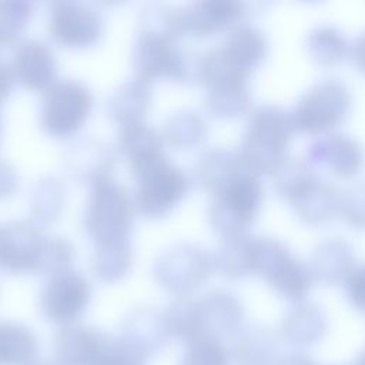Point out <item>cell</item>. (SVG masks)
I'll use <instances>...</instances> for the list:
<instances>
[{
    "instance_id": "obj_38",
    "label": "cell",
    "mask_w": 365,
    "mask_h": 365,
    "mask_svg": "<svg viewBox=\"0 0 365 365\" xmlns=\"http://www.w3.org/2000/svg\"><path fill=\"white\" fill-rule=\"evenodd\" d=\"M33 4L24 0H0V47L13 44L26 29Z\"/></svg>"
},
{
    "instance_id": "obj_27",
    "label": "cell",
    "mask_w": 365,
    "mask_h": 365,
    "mask_svg": "<svg viewBox=\"0 0 365 365\" xmlns=\"http://www.w3.org/2000/svg\"><path fill=\"white\" fill-rule=\"evenodd\" d=\"M242 170L237 151L214 147L197 160L195 178L205 191L214 194Z\"/></svg>"
},
{
    "instance_id": "obj_29",
    "label": "cell",
    "mask_w": 365,
    "mask_h": 365,
    "mask_svg": "<svg viewBox=\"0 0 365 365\" xmlns=\"http://www.w3.org/2000/svg\"><path fill=\"white\" fill-rule=\"evenodd\" d=\"M38 345L33 331L14 321L0 322V365H34Z\"/></svg>"
},
{
    "instance_id": "obj_16",
    "label": "cell",
    "mask_w": 365,
    "mask_h": 365,
    "mask_svg": "<svg viewBox=\"0 0 365 365\" xmlns=\"http://www.w3.org/2000/svg\"><path fill=\"white\" fill-rule=\"evenodd\" d=\"M120 338L147 359L163 351L171 339L164 314L151 307L133 308L121 322Z\"/></svg>"
},
{
    "instance_id": "obj_32",
    "label": "cell",
    "mask_w": 365,
    "mask_h": 365,
    "mask_svg": "<svg viewBox=\"0 0 365 365\" xmlns=\"http://www.w3.org/2000/svg\"><path fill=\"white\" fill-rule=\"evenodd\" d=\"M271 174L277 194L288 201L298 195L318 177L315 168L308 163V160L288 155L272 170Z\"/></svg>"
},
{
    "instance_id": "obj_31",
    "label": "cell",
    "mask_w": 365,
    "mask_h": 365,
    "mask_svg": "<svg viewBox=\"0 0 365 365\" xmlns=\"http://www.w3.org/2000/svg\"><path fill=\"white\" fill-rule=\"evenodd\" d=\"M118 148L130 165L163 153L164 144L163 137L141 121L120 127Z\"/></svg>"
},
{
    "instance_id": "obj_36",
    "label": "cell",
    "mask_w": 365,
    "mask_h": 365,
    "mask_svg": "<svg viewBox=\"0 0 365 365\" xmlns=\"http://www.w3.org/2000/svg\"><path fill=\"white\" fill-rule=\"evenodd\" d=\"M164 319L171 338H177L184 344L201 335L195 299L188 297H177L164 311Z\"/></svg>"
},
{
    "instance_id": "obj_47",
    "label": "cell",
    "mask_w": 365,
    "mask_h": 365,
    "mask_svg": "<svg viewBox=\"0 0 365 365\" xmlns=\"http://www.w3.org/2000/svg\"><path fill=\"white\" fill-rule=\"evenodd\" d=\"M354 365H365V349L358 355V358H356Z\"/></svg>"
},
{
    "instance_id": "obj_46",
    "label": "cell",
    "mask_w": 365,
    "mask_h": 365,
    "mask_svg": "<svg viewBox=\"0 0 365 365\" xmlns=\"http://www.w3.org/2000/svg\"><path fill=\"white\" fill-rule=\"evenodd\" d=\"M315 361L311 359L309 356L304 355L299 351L295 352H289L287 355H282L275 361L274 365H314Z\"/></svg>"
},
{
    "instance_id": "obj_30",
    "label": "cell",
    "mask_w": 365,
    "mask_h": 365,
    "mask_svg": "<svg viewBox=\"0 0 365 365\" xmlns=\"http://www.w3.org/2000/svg\"><path fill=\"white\" fill-rule=\"evenodd\" d=\"M305 47L314 61L325 66L339 63L351 48L342 30L329 23L314 26L305 37Z\"/></svg>"
},
{
    "instance_id": "obj_22",
    "label": "cell",
    "mask_w": 365,
    "mask_h": 365,
    "mask_svg": "<svg viewBox=\"0 0 365 365\" xmlns=\"http://www.w3.org/2000/svg\"><path fill=\"white\" fill-rule=\"evenodd\" d=\"M230 352L237 365H274L281 356L279 334L264 325L242 327L232 338Z\"/></svg>"
},
{
    "instance_id": "obj_3",
    "label": "cell",
    "mask_w": 365,
    "mask_h": 365,
    "mask_svg": "<svg viewBox=\"0 0 365 365\" xmlns=\"http://www.w3.org/2000/svg\"><path fill=\"white\" fill-rule=\"evenodd\" d=\"M134 201L128 190L111 177L91 185L84 227L97 245L130 241L134 221Z\"/></svg>"
},
{
    "instance_id": "obj_40",
    "label": "cell",
    "mask_w": 365,
    "mask_h": 365,
    "mask_svg": "<svg viewBox=\"0 0 365 365\" xmlns=\"http://www.w3.org/2000/svg\"><path fill=\"white\" fill-rule=\"evenodd\" d=\"M338 214L355 228L365 230V182H356L341 191Z\"/></svg>"
},
{
    "instance_id": "obj_13",
    "label": "cell",
    "mask_w": 365,
    "mask_h": 365,
    "mask_svg": "<svg viewBox=\"0 0 365 365\" xmlns=\"http://www.w3.org/2000/svg\"><path fill=\"white\" fill-rule=\"evenodd\" d=\"M46 235L27 221L0 225V268L10 274L37 272Z\"/></svg>"
},
{
    "instance_id": "obj_9",
    "label": "cell",
    "mask_w": 365,
    "mask_h": 365,
    "mask_svg": "<svg viewBox=\"0 0 365 365\" xmlns=\"http://www.w3.org/2000/svg\"><path fill=\"white\" fill-rule=\"evenodd\" d=\"M212 269V255L202 247L188 242H180L164 250L154 264L158 284L178 297H187L201 287Z\"/></svg>"
},
{
    "instance_id": "obj_20",
    "label": "cell",
    "mask_w": 365,
    "mask_h": 365,
    "mask_svg": "<svg viewBox=\"0 0 365 365\" xmlns=\"http://www.w3.org/2000/svg\"><path fill=\"white\" fill-rule=\"evenodd\" d=\"M108 334L87 325L63 327L54 336V352L63 365H94Z\"/></svg>"
},
{
    "instance_id": "obj_34",
    "label": "cell",
    "mask_w": 365,
    "mask_h": 365,
    "mask_svg": "<svg viewBox=\"0 0 365 365\" xmlns=\"http://www.w3.org/2000/svg\"><path fill=\"white\" fill-rule=\"evenodd\" d=\"M207 135V123L195 111H178L164 124V138L180 150L200 144Z\"/></svg>"
},
{
    "instance_id": "obj_24",
    "label": "cell",
    "mask_w": 365,
    "mask_h": 365,
    "mask_svg": "<svg viewBox=\"0 0 365 365\" xmlns=\"http://www.w3.org/2000/svg\"><path fill=\"white\" fill-rule=\"evenodd\" d=\"M220 47L238 68L250 74L267 57L268 40L257 26L241 23L231 29Z\"/></svg>"
},
{
    "instance_id": "obj_23",
    "label": "cell",
    "mask_w": 365,
    "mask_h": 365,
    "mask_svg": "<svg viewBox=\"0 0 365 365\" xmlns=\"http://www.w3.org/2000/svg\"><path fill=\"white\" fill-rule=\"evenodd\" d=\"M339 200L341 191L329 181L317 177L289 202L299 220L311 225H318L338 214Z\"/></svg>"
},
{
    "instance_id": "obj_33",
    "label": "cell",
    "mask_w": 365,
    "mask_h": 365,
    "mask_svg": "<svg viewBox=\"0 0 365 365\" xmlns=\"http://www.w3.org/2000/svg\"><path fill=\"white\" fill-rule=\"evenodd\" d=\"M133 250L130 241L97 245L93 254V271L104 282L121 279L130 269Z\"/></svg>"
},
{
    "instance_id": "obj_4",
    "label": "cell",
    "mask_w": 365,
    "mask_h": 365,
    "mask_svg": "<svg viewBox=\"0 0 365 365\" xmlns=\"http://www.w3.org/2000/svg\"><path fill=\"white\" fill-rule=\"evenodd\" d=\"M264 201V185L258 175L240 171L217 192L208 207L211 227L225 237L241 235L255 221Z\"/></svg>"
},
{
    "instance_id": "obj_41",
    "label": "cell",
    "mask_w": 365,
    "mask_h": 365,
    "mask_svg": "<svg viewBox=\"0 0 365 365\" xmlns=\"http://www.w3.org/2000/svg\"><path fill=\"white\" fill-rule=\"evenodd\" d=\"M147 361L120 336L108 335L94 365H147Z\"/></svg>"
},
{
    "instance_id": "obj_37",
    "label": "cell",
    "mask_w": 365,
    "mask_h": 365,
    "mask_svg": "<svg viewBox=\"0 0 365 365\" xmlns=\"http://www.w3.org/2000/svg\"><path fill=\"white\" fill-rule=\"evenodd\" d=\"M231 352L217 336L198 335L184 344L180 365H231Z\"/></svg>"
},
{
    "instance_id": "obj_48",
    "label": "cell",
    "mask_w": 365,
    "mask_h": 365,
    "mask_svg": "<svg viewBox=\"0 0 365 365\" xmlns=\"http://www.w3.org/2000/svg\"><path fill=\"white\" fill-rule=\"evenodd\" d=\"M37 365H63L60 362H41V364H37Z\"/></svg>"
},
{
    "instance_id": "obj_10",
    "label": "cell",
    "mask_w": 365,
    "mask_h": 365,
    "mask_svg": "<svg viewBox=\"0 0 365 365\" xmlns=\"http://www.w3.org/2000/svg\"><path fill=\"white\" fill-rule=\"evenodd\" d=\"M90 299L91 285L87 277L68 268L48 277L40 294V309L48 321L67 327L86 312Z\"/></svg>"
},
{
    "instance_id": "obj_42",
    "label": "cell",
    "mask_w": 365,
    "mask_h": 365,
    "mask_svg": "<svg viewBox=\"0 0 365 365\" xmlns=\"http://www.w3.org/2000/svg\"><path fill=\"white\" fill-rule=\"evenodd\" d=\"M344 285L351 305L365 312V264L356 267Z\"/></svg>"
},
{
    "instance_id": "obj_26",
    "label": "cell",
    "mask_w": 365,
    "mask_h": 365,
    "mask_svg": "<svg viewBox=\"0 0 365 365\" xmlns=\"http://www.w3.org/2000/svg\"><path fill=\"white\" fill-rule=\"evenodd\" d=\"M151 88L147 81L133 78L123 83L108 100V113L120 127L141 123L151 104Z\"/></svg>"
},
{
    "instance_id": "obj_14",
    "label": "cell",
    "mask_w": 365,
    "mask_h": 365,
    "mask_svg": "<svg viewBox=\"0 0 365 365\" xmlns=\"http://www.w3.org/2000/svg\"><path fill=\"white\" fill-rule=\"evenodd\" d=\"M201 335L220 339L234 338L244 327L245 311L237 295L225 289H212L195 299Z\"/></svg>"
},
{
    "instance_id": "obj_39",
    "label": "cell",
    "mask_w": 365,
    "mask_h": 365,
    "mask_svg": "<svg viewBox=\"0 0 365 365\" xmlns=\"http://www.w3.org/2000/svg\"><path fill=\"white\" fill-rule=\"evenodd\" d=\"M74 258V248L61 237H46L36 274L54 275L68 269Z\"/></svg>"
},
{
    "instance_id": "obj_25",
    "label": "cell",
    "mask_w": 365,
    "mask_h": 365,
    "mask_svg": "<svg viewBox=\"0 0 365 365\" xmlns=\"http://www.w3.org/2000/svg\"><path fill=\"white\" fill-rule=\"evenodd\" d=\"M255 242L257 237L248 234L225 237L212 255L214 268L230 279L255 274Z\"/></svg>"
},
{
    "instance_id": "obj_6",
    "label": "cell",
    "mask_w": 365,
    "mask_h": 365,
    "mask_svg": "<svg viewBox=\"0 0 365 365\" xmlns=\"http://www.w3.org/2000/svg\"><path fill=\"white\" fill-rule=\"evenodd\" d=\"M177 40L168 36L140 33L131 57L135 77L147 83L163 78L197 80L200 56L191 57Z\"/></svg>"
},
{
    "instance_id": "obj_17",
    "label": "cell",
    "mask_w": 365,
    "mask_h": 365,
    "mask_svg": "<svg viewBox=\"0 0 365 365\" xmlns=\"http://www.w3.org/2000/svg\"><path fill=\"white\" fill-rule=\"evenodd\" d=\"M245 14V4L235 0H201L180 9L182 34L207 37L232 27Z\"/></svg>"
},
{
    "instance_id": "obj_12",
    "label": "cell",
    "mask_w": 365,
    "mask_h": 365,
    "mask_svg": "<svg viewBox=\"0 0 365 365\" xmlns=\"http://www.w3.org/2000/svg\"><path fill=\"white\" fill-rule=\"evenodd\" d=\"M307 160L315 168H322L334 175L354 177L365 163V153L361 143L345 133L331 131L315 138L308 150Z\"/></svg>"
},
{
    "instance_id": "obj_15",
    "label": "cell",
    "mask_w": 365,
    "mask_h": 365,
    "mask_svg": "<svg viewBox=\"0 0 365 365\" xmlns=\"http://www.w3.org/2000/svg\"><path fill=\"white\" fill-rule=\"evenodd\" d=\"M14 80L30 90L41 91L51 87L57 78V61L53 50L41 40L20 43L11 58Z\"/></svg>"
},
{
    "instance_id": "obj_49",
    "label": "cell",
    "mask_w": 365,
    "mask_h": 365,
    "mask_svg": "<svg viewBox=\"0 0 365 365\" xmlns=\"http://www.w3.org/2000/svg\"><path fill=\"white\" fill-rule=\"evenodd\" d=\"M314 365H318V364H317V362H315V364H314Z\"/></svg>"
},
{
    "instance_id": "obj_2",
    "label": "cell",
    "mask_w": 365,
    "mask_h": 365,
    "mask_svg": "<svg viewBox=\"0 0 365 365\" xmlns=\"http://www.w3.org/2000/svg\"><path fill=\"white\" fill-rule=\"evenodd\" d=\"M135 181L134 207L145 218L165 217L188 192V175L158 153L143 161L130 164Z\"/></svg>"
},
{
    "instance_id": "obj_43",
    "label": "cell",
    "mask_w": 365,
    "mask_h": 365,
    "mask_svg": "<svg viewBox=\"0 0 365 365\" xmlns=\"http://www.w3.org/2000/svg\"><path fill=\"white\" fill-rule=\"evenodd\" d=\"M19 184L16 170L3 158H0V200L10 197Z\"/></svg>"
},
{
    "instance_id": "obj_35",
    "label": "cell",
    "mask_w": 365,
    "mask_h": 365,
    "mask_svg": "<svg viewBox=\"0 0 365 365\" xmlns=\"http://www.w3.org/2000/svg\"><path fill=\"white\" fill-rule=\"evenodd\" d=\"M64 202V187L54 177H43L31 191L30 212L37 222L54 221Z\"/></svg>"
},
{
    "instance_id": "obj_44",
    "label": "cell",
    "mask_w": 365,
    "mask_h": 365,
    "mask_svg": "<svg viewBox=\"0 0 365 365\" xmlns=\"http://www.w3.org/2000/svg\"><path fill=\"white\" fill-rule=\"evenodd\" d=\"M349 56L355 67L365 73V30L354 40L349 48Z\"/></svg>"
},
{
    "instance_id": "obj_5",
    "label": "cell",
    "mask_w": 365,
    "mask_h": 365,
    "mask_svg": "<svg viewBox=\"0 0 365 365\" xmlns=\"http://www.w3.org/2000/svg\"><path fill=\"white\" fill-rule=\"evenodd\" d=\"M352 107V93L339 78L327 77L314 83L295 103L291 113L294 130L307 134L334 131Z\"/></svg>"
},
{
    "instance_id": "obj_1",
    "label": "cell",
    "mask_w": 365,
    "mask_h": 365,
    "mask_svg": "<svg viewBox=\"0 0 365 365\" xmlns=\"http://www.w3.org/2000/svg\"><path fill=\"white\" fill-rule=\"evenodd\" d=\"M294 125L291 113L278 104L255 107L247 120L238 158L248 173L261 175L272 170L287 157V147Z\"/></svg>"
},
{
    "instance_id": "obj_19",
    "label": "cell",
    "mask_w": 365,
    "mask_h": 365,
    "mask_svg": "<svg viewBox=\"0 0 365 365\" xmlns=\"http://www.w3.org/2000/svg\"><path fill=\"white\" fill-rule=\"evenodd\" d=\"M308 265L314 279L327 285H341L355 271L356 257L346 240L332 237L317 244Z\"/></svg>"
},
{
    "instance_id": "obj_21",
    "label": "cell",
    "mask_w": 365,
    "mask_h": 365,
    "mask_svg": "<svg viewBox=\"0 0 365 365\" xmlns=\"http://www.w3.org/2000/svg\"><path fill=\"white\" fill-rule=\"evenodd\" d=\"M114 151L100 140L86 138L73 144L66 154V168L68 174L91 185L108 178L114 167Z\"/></svg>"
},
{
    "instance_id": "obj_8",
    "label": "cell",
    "mask_w": 365,
    "mask_h": 365,
    "mask_svg": "<svg viewBox=\"0 0 365 365\" xmlns=\"http://www.w3.org/2000/svg\"><path fill=\"white\" fill-rule=\"evenodd\" d=\"M93 107V94L78 80H57L44 93L40 123L53 137L76 134L87 121Z\"/></svg>"
},
{
    "instance_id": "obj_18",
    "label": "cell",
    "mask_w": 365,
    "mask_h": 365,
    "mask_svg": "<svg viewBox=\"0 0 365 365\" xmlns=\"http://www.w3.org/2000/svg\"><path fill=\"white\" fill-rule=\"evenodd\" d=\"M328 322L322 308L312 301H297L284 314L279 336L301 351L317 345L327 334Z\"/></svg>"
},
{
    "instance_id": "obj_11",
    "label": "cell",
    "mask_w": 365,
    "mask_h": 365,
    "mask_svg": "<svg viewBox=\"0 0 365 365\" xmlns=\"http://www.w3.org/2000/svg\"><path fill=\"white\" fill-rule=\"evenodd\" d=\"M104 21L97 9L80 1H56L48 14V31L56 43L70 48H86L97 43Z\"/></svg>"
},
{
    "instance_id": "obj_45",
    "label": "cell",
    "mask_w": 365,
    "mask_h": 365,
    "mask_svg": "<svg viewBox=\"0 0 365 365\" xmlns=\"http://www.w3.org/2000/svg\"><path fill=\"white\" fill-rule=\"evenodd\" d=\"M14 76L11 67L0 57V103L4 101L11 93Z\"/></svg>"
},
{
    "instance_id": "obj_7",
    "label": "cell",
    "mask_w": 365,
    "mask_h": 365,
    "mask_svg": "<svg viewBox=\"0 0 365 365\" xmlns=\"http://www.w3.org/2000/svg\"><path fill=\"white\" fill-rule=\"evenodd\" d=\"M255 274L277 295L294 302L305 299L315 281L309 265L295 258L284 242L271 237H257Z\"/></svg>"
},
{
    "instance_id": "obj_28",
    "label": "cell",
    "mask_w": 365,
    "mask_h": 365,
    "mask_svg": "<svg viewBox=\"0 0 365 365\" xmlns=\"http://www.w3.org/2000/svg\"><path fill=\"white\" fill-rule=\"evenodd\" d=\"M205 106L218 118H232L242 114L251 101L248 78H230L205 87Z\"/></svg>"
}]
</instances>
